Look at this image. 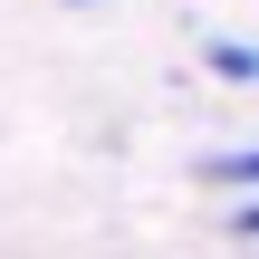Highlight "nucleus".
Masks as SVG:
<instances>
[{
    "mask_svg": "<svg viewBox=\"0 0 259 259\" xmlns=\"http://www.w3.org/2000/svg\"><path fill=\"white\" fill-rule=\"evenodd\" d=\"M231 231H240V240H259V202H240V211H231Z\"/></svg>",
    "mask_w": 259,
    "mask_h": 259,
    "instance_id": "obj_3",
    "label": "nucleus"
},
{
    "mask_svg": "<svg viewBox=\"0 0 259 259\" xmlns=\"http://www.w3.org/2000/svg\"><path fill=\"white\" fill-rule=\"evenodd\" d=\"M202 67L231 77V87H259V48L250 38H221V29H211V38H202Z\"/></svg>",
    "mask_w": 259,
    "mask_h": 259,
    "instance_id": "obj_2",
    "label": "nucleus"
},
{
    "mask_svg": "<svg viewBox=\"0 0 259 259\" xmlns=\"http://www.w3.org/2000/svg\"><path fill=\"white\" fill-rule=\"evenodd\" d=\"M202 183H211V192H240V202H259V144H231V154H202Z\"/></svg>",
    "mask_w": 259,
    "mask_h": 259,
    "instance_id": "obj_1",
    "label": "nucleus"
},
{
    "mask_svg": "<svg viewBox=\"0 0 259 259\" xmlns=\"http://www.w3.org/2000/svg\"><path fill=\"white\" fill-rule=\"evenodd\" d=\"M77 10H87V0H77Z\"/></svg>",
    "mask_w": 259,
    "mask_h": 259,
    "instance_id": "obj_4",
    "label": "nucleus"
}]
</instances>
